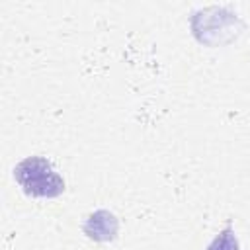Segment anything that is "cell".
Listing matches in <instances>:
<instances>
[{"mask_svg": "<svg viewBox=\"0 0 250 250\" xmlns=\"http://www.w3.org/2000/svg\"><path fill=\"white\" fill-rule=\"evenodd\" d=\"M207 250H238V238L230 225H227L207 246Z\"/></svg>", "mask_w": 250, "mask_h": 250, "instance_id": "3957f363", "label": "cell"}, {"mask_svg": "<svg viewBox=\"0 0 250 250\" xmlns=\"http://www.w3.org/2000/svg\"><path fill=\"white\" fill-rule=\"evenodd\" d=\"M84 232L88 234V238L96 242H109V240H115L119 232V221L107 209H98L86 219Z\"/></svg>", "mask_w": 250, "mask_h": 250, "instance_id": "7a4b0ae2", "label": "cell"}, {"mask_svg": "<svg viewBox=\"0 0 250 250\" xmlns=\"http://www.w3.org/2000/svg\"><path fill=\"white\" fill-rule=\"evenodd\" d=\"M14 178L31 197H59L64 191V180L45 156H27L14 166Z\"/></svg>", "mask_w": 250, "mask_h": 250, "instance_id": "6da1fadb", "label": "cell"}]
</instances>
